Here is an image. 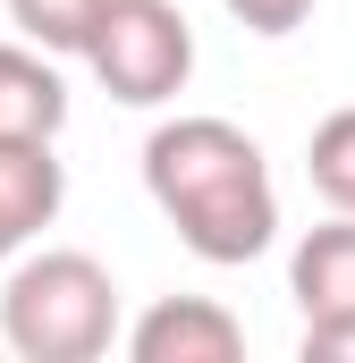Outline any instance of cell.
Listing matches in <instances>:
<instances>
[{
	"instance_id": "cell-2",
	"label": "cell",
	"mask_w": 355,
	"mask_h": 363,
	"mask_svg": "<svg viewBox=\"0 0 355 363\" xmlns=\"http://www.w3.org/2000/svg\"><path fill=\"white\" fill-rule=\"evenodd\" d=\"M119 338V279L93 254H34L0 287V347L26 363H93Z\"/></svg>"
},
{
	"instance_id": "cell-6",
	"label": "cell",
	"mask_w": 355,
	"mask_h": 363,
	"mask_svg": "<svg viewBox=\"0 0 355 363\" xmlns=\"http://www.w3.org/2000/svg\"><path fill=\"white\" fill-rule=\"evenodd\" d=\"M68 127V85L43 43H0V135H51Z\"/></svg>"
},
{
	"instance_id": "cell-5",
	"label": "cell",
	"mask_w": 355,
	"mask_h": 363,
	"mask_svg": "<svg viewBox=\"0 0 355 363\" xmlns=\"http://www.w3.org/2000/svg\"><path fill=\"white\" fill-rule=\"evenodd\" d=\"M60 203H68V169L51 135H0V262L26 254V237H43Z\"/></svg>"
},
{
	"instance_id": "cell-11",
	"label": "cell",
	"mask_w": 355,
	"mask_h": 363,
	"mask_svg": "<svg viewBox=\"0 0 355 363\" xmlns=\"http://www.w3.org/2000/svg\"><path fill=\"white\" fill-rule=\"evenodd\" d=\"M305 363H355V313L305 321Z\"/></svg>"
},
{
	"instance_id": "cell-9",
	"label": "cell",
	"mask_w": 355,
	"mask_h": 363,
	"mask_svg": "<svg viewBox=\"0 0 355 363\" xmlns=\"http://www.w3.org/2000/svg\"><path fill=\"white\" fill-rule=\"evenodd\" d=\"M102 9H110V0H9V17H17L26 43H43V51H77V60H85Z\"/></svg>"
},
{
	"instance_id": "cell-1",
	"label": "cell",
	"mask_w": 355,
	"mask_h": 363,
	"mask_svg": "<svg viewBox=\"0 0 355 363\" xmlns=\"http://www.w3.org/2000/svg\"><path fill=\"white\" fill-rule=\"evenodd\" d=\"M144 194L161 203L178 245L212 271L254 262L279 237V186H271L263 144L229 118H170L144 144Z\"/></svg>"
},
{
	"instance_id": "cell-4",
	"label": "cell",
	"mask_w": 355,
	"mask_h": 363,
	"mask_svg": "<svg viewBox=\"0 0 355 363\" xmlns=\"http://www.w3.org/2000/svg\"><path fill=\"white\" fill-rule=\"evenodd\" d=\"M136 363H237L246 355V321L212 296H161L136 330H127Z\"/></svg>"
},
{
	"instance_id": "cell-7",
	"label": "cell",
	"mask_w": 355,
	"mask_h": 363,
	"mask_svg": "<svg viewBox=\"0 0 355 363\" xmlns=\"http://www.w3.org/2000/svg\"><path fill=\"white\" fill-rule=\"evenodd\" d=\"M288 287H296L305 321H322V313H355V211H339L330 228H313V237L296 245Z\"/></svg>"
},
{
	"instance_id": "cell-3",
	"label": "cell",
	"mask_w": 355,
	"mask_h": 363,
	"mask_svg": "<svg viewBox=\"0 0 355 363\" xmlns=\"http://www.w3.org/2000/svg\"><path fill=\"white\" fill-rule=\"evenodd\" d=\"M85 68L102 77L110 101L153 110V101L186 93V77H195V26L178 0H110L85 43Z\"/></svg>"
},
{
	"instance_id": "cell-10",
	"label": "cell",
	"mask_w": 355,
	"mask_h": 363,
	"mask_svg": "<svg viewBox=\"0 0 355 363\" xmlns=\"http://www.w3.org/2000/svg\"><path fill=\"white\" fill-rule=\"evenodd\" d=\"M229 17H237L246 34H296V26L313 17V0H229Z\"/></svg>"
},
{
	"instance_id": "cell-8",
	"label": "cell",
	"mask_w": 355,
	"mask_h": 363,
	"mask_svg": "<svg viewBox=\"0 0 355 363\" xmlns=\"http://www.w3.org/2000/svg\"><path fill=\"white\" fill-rule=\"evenodd\" d=\"M305 178L330 211H355V110H330L305 135Z\"/></svg>"
}]
</instances>
